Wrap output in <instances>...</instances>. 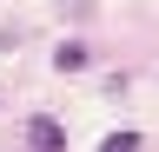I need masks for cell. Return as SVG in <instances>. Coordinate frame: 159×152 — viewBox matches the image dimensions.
<instances>
[{"label":"cell","mask_w":159,"mask_h":152,"mask_svg":"<svg viewBox=\"0 0 159 152\" xmlns=\"http://www.w3.org/2000/svg\"><path fill=\"white\" fill-rule=\"evenodd\" d=\"M99 152H139V132H113V139H99Z\"/></svg>","instance_id":"7a4b0ae2"},{"label":"cell","mask_w":159,"mask_h":152,"mask_svg":"<svg viewBox=\"0 0 159 152\" xmlns=\"http://www.w3.org/2000/svg\"><path fill=\"white\" fill-rule=\"evenodd\" d=\"M27 145L33 152H66V126L47 119V112H33V119H27Z\"/></svg>","instance_id":"6da1fadb"}]
</instances>
